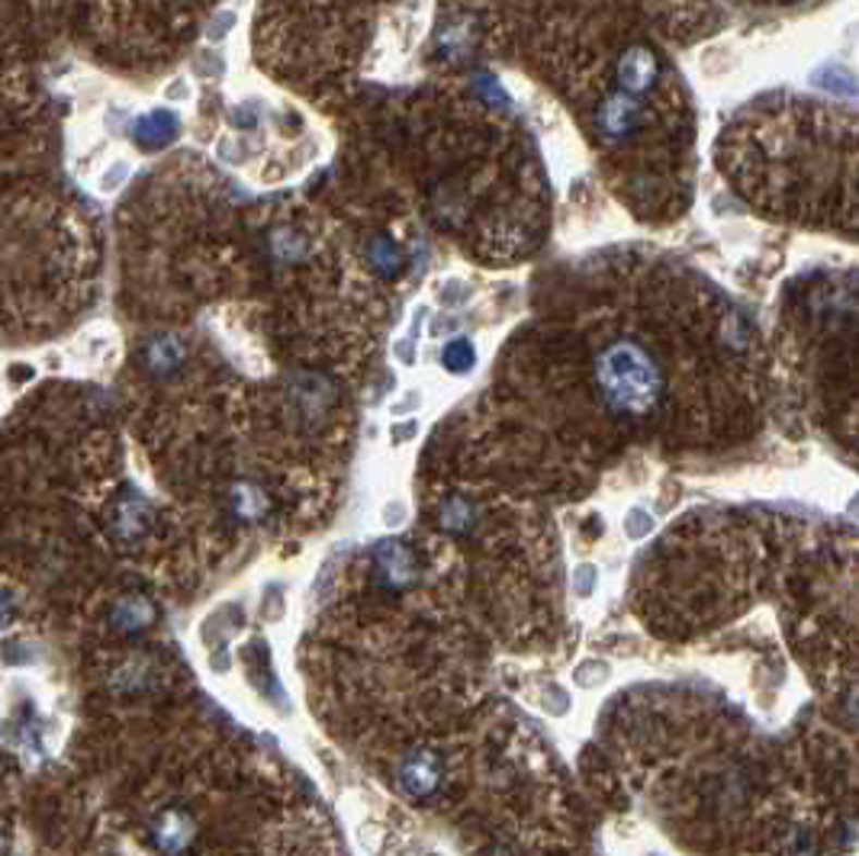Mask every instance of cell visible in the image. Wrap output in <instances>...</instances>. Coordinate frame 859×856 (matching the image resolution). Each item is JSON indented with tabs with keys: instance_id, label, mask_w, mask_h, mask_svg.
I'll use <instances>...</instances> for the list:
<instances>
[{
	"instance_id": "cell-13",
	"label": "cell",
	"mask_w": 859,
	"mask_h": 856,
	"mask_svg": "<svg viewBox=\"0 0 859 856\" xmlns=\"http://www.w3.org/2000/svg\"><path fill=\"white\" fill-rule=\"evenodd\" d=\"M232 23H235V13H232V10H219L213 16V23L207 26V39H210V42H222V39L232 33Z\"/></svg>"
},
{
	"instance_id": "cell-9",
	"label": "cell",
	"mask_w": 859,
	"mask_h": 856,
	"mask_svg": "<svg viewBox=\"0 0 859 856\" xmlns=\"http://www.w3.org/2000/svg\"><path fill=\"white\" fill-rule=\"evenodd\" d=\"M367 265H370L380 278H393V274L400 271V248H396L386 235H380V239L367 242Z\"/></svg>"
},
{
	"instance_id": "cell-3",
	"label": "cell",
	"mask_w": 859,
	"mask_h": 856,
	"mask_svg": "<svg viewBox=\"0 0 859 856\" xmlns=\"http://www.w3.org/2000/svg\"><path fill=\"white\" fill-rule=\"evenodd\" d=\"M373 571H377L380 586L403 589V586L413 583V554L400 541L386 538V541H380L373 548Z\"/></svg>"
},
{
	"instance_id": "cell-10",
	"label": "cell",
	"mask_w": 859,
	"mask_h": 856,
	"mask_svg": "<svg viewBox=\"0 0 859 856\" xmlns=\"http://www.w3.org/2000/svg\"><path fill=\"white\" fill-rule=\"evenodd\" d=\"M271 252L281 261H303V255L309 252V242L299 232H293V229H278L271 235Z\"/></svg>"
},
{
	"instance_id": "cell-11",
	"label": "cell",
	"mask_w": 859,
	"mask_h": 856,
	"mask_svg": "<svg viewBox=\"0 0 859 856\" xmlns=\"http://www.w3.org/2000/svg\"><path fill=\"white\" fill-rule=\"evenodd\" d=\"M261 117H265V103L261 100H242V103H235L232 110H229V120H232V126L235 130H258V123H261Z\"/></svg>"
},
{
	"instance_id": "cell-17",
	"label": "cell",
	"mask_w": 859,
	"mask_h": 856,
	"mask_svg": "<svg viewBox=\"0 0 859 856\" xmlns=\"http://www.w3.org/2000/svg\"><path fill=\"white\" fill-rule=\"evenodd\" d=\"M396 357H400L403 364H409V360L416 357V348H413L409 342H400V345H396Z\"/></svg>"
},
{
	"instance_id": "cell-16",
	"label": "cell",
	"mask_w": 859,
	"mask_h": 856,
	"mask_svg": "<svg viewBox=\"0 0 859 856\" xmlns=\"http://www.w3.org/2000/svg\"><path fill=\"white\" fill-rule=\"evenodd\" d=\"M164 97H168V100H187V97H191V84H187L184 77H174V81L168 84Z\"/></svg>"
},
{
	"instance_id": "cell-1",
	"label": "cell",
	"mask_w": 859,
	"mask_h": 856,
	"mask_svg": "<svg viewBox=\"0 0 859 856\" xmlns=\"http://www.w3.org/2000/svg\"><path fill=\"white\" fill-rule=\"evenodd\" d=\"M151 525H155V512H151V505H148L143 493H136V490H126L120 500L110 505V531L123 545L143 541L145 535L151 531Z\"/></svg>"
},
{
	"instance_id": "cell-7",
	"label": "cell",
	"mask_w": 859,
	"mask_h": 856,
	"mask_svg": "<svg viewBox=\"0 0 859 856\" xmlns=\"http://www.w3.org/2000/svg\"><path fill=\"white\" fill-rule=\"evenodd\" d=\"M151 619H155V609H151V602H148L145 596H126V599H120V602L113 606V612H110L113 628L130 632V635L148 628Z\"/></svg>"
},
{
	"instance_id": "cell-6",
	"label": "cell",
	"mask_w": 859,
	"mask_h": 856,
	"mask_svg": "<svg viewBox=\"0 0 859 856\" xmlns=\"http://www.w3.org/2000/svg\"><path fill=\"white\" fill-rule=\"evenodd\" d=\"M438 776H441V763H438L434 754H426V750L406 757V763L400 770V780L413 795H429L431 788L438 785Z\"/></svg>"
},
{
	"instance_id": "cell-15",
	"label": "cell",
	"mask_w": 859,
	"mask_h": 856,
	"mask_svg": "<svg viewBox=\"0 0 859 856\" xmlns=\"http://www.w3.org/2000/svg\"><path fill=\"white\" fill-rule=\"evenodd\" d=\"M194 72L207 74V77H219L222 74V59L216 52H200L197 62H194Z\"/></svg>"
},
{
	"instance_id": "cell-14",
	"label": "cell",
	"mask_w": 859,
	"mask_h": 856,
	"mask_svg": "<svg viewBox=\"0 0 859 856\" xmlns=\"http://www.w3.org/2000/svg\"><path fill=\"white\" fill-rule=\"evenodd\" d=\"M126 174H130V164H126V161H116V164H113V168H110V171L100 178V191L113 194V191L123 184V178H126Z\"/></svg>"
},
{
	"instance_id": "cell-2",
	"label": "cell",
	"mask_w": 859,
	"mask_h": 856,
	"mask_svg": "<svg viewBox=\"0 0 859 856\" xmlns=\"http://www.w3.org/2000/svg\"><path fill=\"white\" fill-rule=\"evenodd\" d=\"M290 400H293L299 416L322 419L329 413V406L335 403V387L329 377H322L316 370H299L290 377Z\"/></svg>"
},
{
	"instance_id": "cell-4",
	"label": "cell",
	"mask_w": 859,
	"mask_h": 856,
	"mask_svg": "<svg viewBox=\"0 0 859 856\" xmlns=\"http://www.w3.org/2000/svg\"><path fill=\"white\" fill-rule=\"evenodd\" d=\"M177 133H181V120L171 110H164V107L148 110L133 123V139L145 151H158V148L171 145L177 139Z\"/></svg>"
},
{
	"instance_id": "cell-12",
	"label": "cell",
	"mask_w": 859,
	"mask_h": 856,
	"mask_svg": "<svg viewBox=\"0 0 859 856\" xmlns=\"http://www.w3.org/2000/svg\"><path fill=\"white\" fill-rule=\"evenodd\" d=\"M470 360H474V352H470L467 342H451L444 348V367H451V370H467Z\"/></svg>"
},
{
	"instance_id": "cell-5",
	"label": "cell",
	"mask_w": 859,
	"mask_h": 856,
	"mask_svg": "<svg viewBox=\"0 0 859 856\" xmlns=\"http://www.w3.org/2000/svg\"><path fill=\"white\" fill-rule=\"evenodd\" d=\"M225 505H229V512H232L235 518H242V522H258V518L268 515L271 497H268L265 487H258V484H251V480H238V484L229 487Z\"/></svg>"
},
{
	"instance_id": "cell-8",
	"label": "cell",
	"mask_w": 859,
	"mask_h": 856,
	"mask_svg": "<svg viewBox=\"0 0 859 856\" xmlns=\"http://www.w3.org/2000/svg\"><path fill=\"white\" fill-rule=\"evenodd\" d=\"M143 360L145 367H148L151 374H158V377L174 374V370L181 367V360H184V345H181L177 339H171V335L151 339V342L145 345Z\"/></svg>"
}]
</instances>
